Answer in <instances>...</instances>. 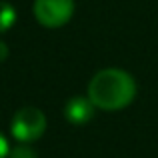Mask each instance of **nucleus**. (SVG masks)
<instances>
[{"instance_id":"obj_3","label":"nucleus","mask_w":158,"mask_h":158,"mask_svg":"<svg viewBox=\"0 0 158 158\" xmlns=\"http://www.w3.org/2000/svg\"><path fill=\"white\" fill-rule=\"evenodd\" d=\"M72 14L74 0H34V16L46 28L64 26Z\"/></svg>"},{"instance_id":"obj_2","label":"nucleus","mask_w":158,"mask_h":158,"mask_svg":"<svg viewBox=\"0 0 158 158\" xmlns=\"http://www.w3.org/2000/svg\"><path fill=\"white\" fill-rule=\"evenodd\" d=\"M12 136H14L18 142H34L46 130V116L40 108L36 106H24L12 118Z\"/></svg>"},{"instance_id":"obj_6","label":"nucleus","mask_w":158,"mask_h":158,"mask_svg":"<svg viewBox=\"0 0 158 158\" xmlns=\"http://www.w3.org/2000/svg\"><path fill=\"white\" fill-rule=\"evenodd\" d=\"M8 158H38V154H36L34 148H30L26 142L18 144L16 148H12L10 154H8Z\"/></svg>"},{"instance_id":"obj_5","label":"nucleus","mask_w":158,"mask_h":158,"mask_svg":"<svg viewBox=\"0 0 158 158\" xmlns=\"http://www.w3.org/2000/svg\"><path fill=\"white\" fill-rule=\"evenodd\" d=\"M16 22V8L8 2H0V32H6Z\"/></svg>"},{"instance_id":"obj_4","label":"nucleus","mask_w":158,"mask_h":158,"mask_svg":"<svg viewBox=\"0 0 158 158\" xmlns=\"http://www.w3.org/2000/svg\"><path fill=\"white\" fill-rule=\"evenodd\" d=\"M94 106L92 100L88 96H72L68 102L64 104V116L70 124L74 126H82L88 120H92L94 116Z\"/></svg>"},{"instance_id":"obj_7","label":"nucleus","mask_w":158,"mask_h":158,"mask_svg":"<svg viewBox=\"0 0 158 158\" xmlns=\"http://www.w3.org/2000/svg\"><path fill=\"white\" fill-rule=\"evenodd\" d=\"M8 154H10L8 142H6V138H4V136L0 134V158H8Z\"/></svg>"},{"instance_id":"obj_1","label":"nucleus","mask_w":158,"mask_h":158,"mask_svg":"<svg viewBox=\"0 0 158 158\" xmlns=\"http://www.w3.org/2000/svg\"><path fill=\"white\" fill-rule=\"evenodd\" d=\"M136 82L120 68H104L92 76L88 84V98L100 110H122L134 100Z\"/></svg>"},{"instance_id":"obj_8","label":"nucleus","mask_w":158,"mask_h":158,"mask_svg":"<svg viewBox=\"0 0 158 158\" xmlns=\"http://www.w3.org/2000/svg\"><path fill=\"white\" fill-rule=\"evenodd\" d=\"M8 58V46L4 42H0V62H4Z\"/></svg>"}]
</instances>
